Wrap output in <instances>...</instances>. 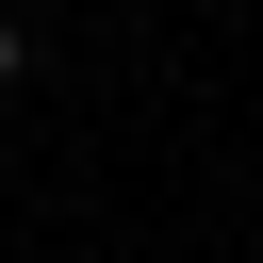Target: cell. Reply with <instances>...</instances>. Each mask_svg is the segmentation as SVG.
<instances>
[{
    "mask_svg": "<svg viewBox=\"0 0 263 263\" xmlns=\"http://www.w3.org/2000/svg\"><path fill=\"white\" fill-rule=\"evenodd\" d=\"M16 66H33V49H16V16H0V82H16Z\"/></svg>",
    "mask_w": 263,
    "mask_h": 263,
    "instance_id": "6da1fadb",
    "label": "cell"
}]
</instances>
